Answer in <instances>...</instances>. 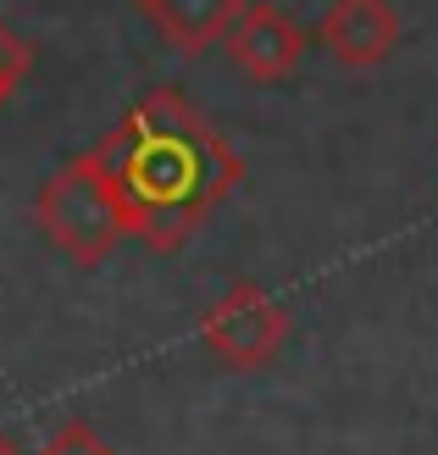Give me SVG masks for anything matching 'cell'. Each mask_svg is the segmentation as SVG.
<instances>
[{"instance_id": "1", "label": "cell", "mask_w": 438, "mask_h": 455, "mask_svg": "<svg viewBox=\"0 0 438 455\" xmlns=\"http://www.w3.org/2000/svg\"><path fill=\"white\" fill-rule=\"evenodd\" d=\"M95 156L128 206L133 239L161 256L189 239L244 178L239 150L178 89H155L139 106H128Z\"/></svg>"}, {"instance_id": "2", "label": "cell", "mask_w": 438, "mask_h": 455, "mask_svg": "<svg viewBox=\"0 0 438 455\" xmlns=\"http://www.w3.org/2000/svg\"><path fill=\"white\" fill-rule=\"evenodd\" d=\"M34 222L78 267H100L123 239H133L128 206H123V195H117V184H111V172L95 150L73 156L61 172H51V184L34 200Z\"/></svg>"}, {"instance_id": "3", "label": "cell", "mask_w": 438, "mask_h": 455, "mask_svg": "<svg viewBox=\"0 0 438 455\" xmlns=\"http://www.w3.org/2000/svg\"><path fill=\"white\" fill-rule=\"evenodd\" d=\"M200 339H205V350H211L222 367L261 372L289 345V311L272 300L261 283H234L211 311H205Z\"/></svg>"}, {"instance_id": "4", "label": "cell", "mask_w": 438, "mask_h": 455, "mask_svg": "<svg viewBox=\"0 0 438 455\" xmlns=\"http://www.w3.org/2000/svg\"><path fill=\"white\" fill-rule=\"evenodd\" d=\"M306 44H311V34L299 28L283 6H272V0H244V12L234 17V28L222 39V51L244 78L283 84L299 67V56H306Z\"/></svg>"}, {"instance_id": "5", "label": "cell", "mask_w": 438, "mask_h": 455, "mask_svg": "<svg viewBox=\"0 0 438 455\" xmlns=\"http://www.w3.org/2000/svg\"><path fill=\"white\" fill-rule=\"evenodd\" d=\"M316 44L350 73H372L400 44L394 0H328V12L316 17Z\"/></svg>"}, {"instance_id": "6", "label": "cell", "mask_w": 438, "mask_h": 455, "mask_svg": "<svg viewBox=\"0 0 438 455\" xmlns=\"http://www.w3.org/2000/svg\"><path fill=\"white\" fill-rule=\"evenodd\" d=\"M145 12L172 51L200 56V51H211V44L227 39L234 17L244 12V0H145Z\"/></svg>"}, {"instance_id": "7", "label": "cell", "mask_w": 438, "mask_h": 455, "mask_svg": "<svg viewBox=\"0 0 438 455\" xmlns=\"http://www.w3.org/2000/svg\"><path fill=\"white\" fill-rule=\"evenodd\" d=\"M39 455H111V444L95 434L89 422H61L51 439H44V450Z\"/></svg>"}, {"instance_id": "8", "label": "cell", "mask_w": 438, "mask_h": 455, "mask_svg": "<svg viewBox=\"0 0 438 455\" xmlns=\"http://www.w3.org/2000/svg\"><path fill=\"white\" fill-rule=\"evenodd\" d=\"M22 78H28V44H22V39L6 28V22H0V89L12 95Z\"/></svg>"}, {"instance_id": "9", "label": "cell", "mask_w": 438, "mask_h": 455, "mask_svg": "<svg viewBox=\"0 0 438 455\" xmlns=\"http://www.w3.org/2000/svg\"><path fill=\"white\" fill-rule=\"evenodd\" d=\"M0 455H17V444H12V434L0 427Z\"/></svg>"}, {"instance_id": "10", "label": "cell", "mask_w": 438, "mask_h": 455, "mask_svg": "<svg viewBox=\"0 0 438 455\" xmlns=\"http://www.w3.org/2000/svg\"><path fill=\"white\" fill-rule=\"evenodd\" d=\"M6 100H12V95H6V89H0V106H6Z\"/></svg>"}, {"instance_id": "11", "label": "cell", "mask_w": 438, "mask_h": 455, "mask_svg": "<svg viewBox=\"0 0 438 455\" xmlns=\"http://www.w3.org/2000/svg\"><path fill=\"white\" fill-rule=\"evenodd\" d=\"M139 6H145V0H139Z\"/></svg>"}]
</instances>
